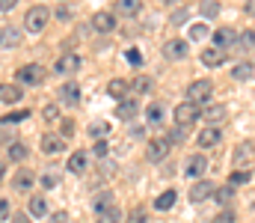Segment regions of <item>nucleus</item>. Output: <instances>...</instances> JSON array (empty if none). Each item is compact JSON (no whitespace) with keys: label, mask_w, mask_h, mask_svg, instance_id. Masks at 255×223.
<instances>
[{"label":"nucleus","mask_w":255,"mask_h":223,"mask_svg":"<svg viewBox=\"0 0 255 223\" xmlns=\"http://www.w3.org/2000/svg\"><path fill=\"white\" fill-rule=\"evenodd\" d=\"M33 185H36V176H33L30 170H18V173H15V179H12V188H15L18 194H27Z\"/></svg>","instance_id":"4be33fe9"},{"label":"nucleus","mask_w":255,"mask_h":223,"mask_svg":"<svg viewBox=\"0 0 255 223\" xmlns=\"http://www.w3.org/2000/svg\"><path fill=\"white\" fill-rule=\"evenodd\" d=\"M145 122L154 128V125H160L163 122V104H148L145 107Z\"/></svg>","instance_id":"2f4dec72"},{"label":"nucleus","mask_w":255,"mask_h":223,"mask_svg":"<svg viewBox=\"0 0 255 223\" xmlns=\"http://www.w3.org/2000/svg\"><path fill=\"white\" fill-rule=\"evenodd\" d=\"M208 33H211V30H208L205 24H193V27H190V39H193V42H202Z\"/></svg>","instance_id":"58836bf2"},{"label":"nucleus","mask_w":255,"mask_h":223,"mask_svg":"<svg viewBox=\"0 0 255 223\" xmlns=\"http://www.w3.org/2000/svg\"><path fill=\"white\" fill-rule=\"evenodd\" d=\"M95 223H122V212L116 206H110V209H104V212L95 215Z\"/></svg>","instance_id":"c756f323"},{"label":"nucleus","mask_w":255,"mask_h":223,"mask_svg":"<svg viewBox=\"0 0 255 223\" xmlns=\"http://www.w3.org/2000/svg\"><path fill=\"white\" fill-rule=\"evenodd\" d=\"M139 113V104L133 101V98H125V101H119V107H116V119H122V122H133V116Z\"/></svg>","instance_id":"5701e85b"},{"label":"nucleus","mask_w":255,"mask_h":223,"mask_svg":"<svg viewBox=\"0 0 255 223\" xmlns=\"http://www.w3.org/2000/svg\"><path fill=\"white\" fill-rule=\"evenodd\" d=\"M57 116H60V110H57L54 104H51V107H45V119H48V122H54Z\"/></svg>","instance_id":"864d4df0"},{"label":"nucleus","mask_w":255,"mask_h":223,"mask_svg":"<svg viewBox=\"0 0 255 223\" xmlns=\"http://www.w3.org/2000/svg\"><path fill=\"white\" fill-rule=\"evenodd\" d=\"M175 125L178 128H190L193 122H199V116H202V107L199 104H193V101H184V104H178L175 107Z\"/></svg>","instance_id":"7ed1b4c3"},{"label":"nucleus","mask_w":255,"mask_h":223,"mask_svg":"<svg viewBox=\"0 0 255 223\" xmlns=\"http://www.w3.org/2000/svg\"><path fill=\"white\" fill-rule=\"evenodd\" d=\"M30 215L33 218H45L48 215V200L45 197H30Z\"/></svg>","instance_id":"72a5a7b5"},{"label":"nucleus","mask_w":255,"mask_h":223,"mask_svg":"<svg viewBox=\"0 0 255 223\" xmlns=\"http://www.w3.org/2000/svg\"><path fill=\"white\" fill-rule=\"evenodd\" d=\"M15 223H30V218L27 215H15Z\"/></svg>","instance_id":"bf43d9fd"},{"label":"nucleus","mask_w":255,"mask_h":223,"mask_svg":"<svg viewBox=\"0 0 255 223\" xmlns=\"http://www.w3.org/2000/svg\"><path fill=\"white\" fill-rule=\"evenodd\" d=\"M51 223H68V215L65 212H57V215H51Z\"/></svg>","instance_id":"4d7b16f0"},{"label":"nucleus","mask_w":255,"mask_h":223,"mask_svg":"<svg viewBox=\"0 0 255 223\" xmlns=\"http://www.w3.org/2000/svg\"><path fill=\"white\" fill-rule=\"evenodd\" d=\"M211 92H214V83H211V80H193L190 86H187V101L205 104V101L211 98Z\"/></svg>","instance_id":"39448f33"},{"label":"nucleus","mask_w":255,"mask_h":223,"mask_svg":"<svg viewBox=\"0 0 255 223\" xmlns=\"http://www.w3.org/2000/svg\"><path fill=\"white\" fill-rule=\"evenodd\" d=\"M166 140H169V146H172V143H184V140H187V131H184V128H172Z\"/></svg>","instance_id":"79ce46f5"},{"label":"nucleus","mask_w":255,"mask_h":223,"mask_svg":"<svg viewBox=\"0 0 255 223\" xmlns=\"http://www.w3.org/2000/svg\"><path fill=\"white\" fill-rule=\"evenodd\" d=\"M184 21H187V9H181V12L172 15V24H184Z\"/></svg>","instance_id":"6e6d98bb"},{"label":"nucleus","mask_w":255,"mask_h":223,"mask_svg":"<svg viewBox=\"0 0 255 223\" xmlns=\"http://www.w3.org/2000/svg\"><path fill=\"white\" fill-rule=\"evenodd\" d=\"M92 30L95 33H113L116 30V15L113 12H95L92 15Z\"/></svg>","instance_id":"ddd939ff"},{"label":"nucleus","mask_w":255,"mask_h":223,"mask_svg":"<svg viewBox=\"0 0 255 223\" xmlns=\"http://www.w3.org/2000/svg\"><path fill=\"white\" fill-rule=\"evenodd\" d=\"M89 134H92L95 140H104V137L110 134V125H107V122H92V125H89Z\"/></svg>","instance_id":"c9c22d12"},{"label":"nucleus","mask_w":255,"mask_h":223,"mask_svg":"<svg viewBox=\"0 0 255 223\" xmlns=\"http://www.w3.org/2000/svg\"><path fill=\"white\" fill-rule=\"evenodd\" d=\"M128 223H148V215H145V209H133V212L128 215Z\"/></svg>","instance_id":"37998d69"},{"label":"nucleus","mask_w":255,"mask_h":223,"mask_svg":"<svg viewBox=\"0 0 255 223\" xmlns=\"http://www.w3.org/2000/svg\"><path fill=\"white\" fill-rule=\"evenodd\" d=\"M48 21H51V9H48V6H42V3H36V6H30V9H27L24 27H27V33H42V30L48 27Z\"/></svg>","instance_id":"f257e3e1"},{"label":"nucleus","mask_w":255,"mask_h":223,"mask_svg":"<svg viewBox=\"0 0 255 223\" xmlns=\"http://www.w3.org/2000/svg\"><path fill=\"white\" fill-rule=\"evenodd\" d=\"M238 42L247 48V51H255V30H247V33H238Z\"/></svg>","instance_id":"e433bc0d"},{"label":"nucleus","mask_w":255,"mask_h":223,"mask_svg":"<svg viewBox=\"0 0 255 223\" xmlns=\"http://www.w3.org/2000/svg\"><path fill=\"white\" fill-rule=\"evenodd\" d=\"M92 152H95V158H101V161H104V158H107V140H98Z\"/></svg>","instance_id":"09e8293b"},{"label":"nucleus","mask_w":255,"mask_h":223,"mask_svg":"<svg viewBox=\"0 0 255 223\" xmlns=\"http://www.w3.org/2000/svg\"><path fill=\"white\" fill-rule=\"evenodd\" d=\"M21 45V30L18 27H0V48L3 51H12Z\"/></svg>","instance_id":"f3484780"},{"label":"nucleus","mask_w":255,"mask_h":223,"mask_svg":"<svg viewBox=\"0 0 255 223\" xmlns=\"http://www.w3.org/2000/svg\"><path fill=\"white\" fill-rule=\"evenodd\" d=\"M205 173H208V158L205 155H190L187 161H184V176L187 179H205Z\"/></svg>","instance_id":"0eeeda50"},{"label":"nucleus","mask_w":255,"mask_h":223,"mask_svg":"<svg viewBox=\"0 0 255 223\" xmlns=\"http://www.w3.org/2000/svg\"><path fill=\"white\" fill-rule=\"evenodd\" d=\"M211 36H214V48H220V51H229L238 42V30H232V27H220Z\"/></svg>","instance_id":"9d476101"},{"label":"nucleus","mask_w":255,"mask_h":223,"mask_svg":"<svg viewBox=\"0 0 255 223\" xmlns=\"http://www.w3.org/2000/svg\"><path fill=\"white\" fill-rule=\"evenodd\" d=\"M15 143V128H0V146Z\"/></svg>","instance_id":"c03bdc74"},{"label":"nucleus","mask_w":255,"mask_h":223,"mask_svg":"<svg viewBox=\"0 0 255 223\" xmlns=\"http://www.w3.org/2000/svg\"><path fill=\"white\" fill-rule=\"evenodd\" d=\"M187 54H190V45H187L184 39H169V42L163 45V57H166V60H175V63H178V60H184Z\"/></svg>","instance_id":"1a4fd4ad"},{"label":"nucleus","mask_w":255,"mask_h":223,"mask_svg":"<svg viewBox=\"0 0 255 223\" xmlns=\"http://www.w3.org/2000/svg\"><path fill=\"white\" fill-rule=\"evenodd\" d=\"M214 182H208V179H196V185L190 188V200L193 203H205V200H211L214 197Z\"/></svg>","instance_id":"f8f14e48"},{"label":"nucleus","mask_w":255,"mask_h":223,"mask_svg":"<svg viewBox=\"0 0 255 223\" xmlns=\"http://www.w3.org/2000/svg\"><path fill=\"white\" fill-rule=\"evenodd\" d=\"M116 170H119V167H116L113 161H110V164H107V161H101V176H104V179H113V173H116Z\"/></svg>","instance_id":"49530a36"},{"label":"nucleus","mask_w":255,"mask_h":223,"mask_svg":"<svg viewBox=\"0 0 255 223\" xmlns=\"http://www.w3.org/2000/svg\"><path fill=\"white\" fill-rule=\"evenodd\" d=\"M166 155H169V140H166V137H154V140H148V152H145V158H148L151 164L163 161Z\"/></svg>","instance_id":"9b49d317"},{"label":"nucleus","mask_w":255,"mask_h":223,"mask_svg":"<svg viewBox=\"0 0 255 223\" xmlns=\"http://www.w3.org/2000/svg\"><path fill=\"white\" fill-rule=\"evenodd\" d=\"M107 92L113 95V98H119V101H125L128 92H130V80H122V77H116V80H110L107 83Z\"/></svg>","instance_id":"b1692460"},{"label":"nucleus","mask_w":255,"mask_h":223,"mask_svg":"<svg viewBox=\"0 0 255 223\" xmlns=\"http://www.w3.org/2000/svg\"><path fill=\"white\" fill-rule=\"evenodd\" d=\"M110 206H116V203H113V194H110V191H101V194H98V197L92 200V209H95V215H98V212H104V209H110Z\"/></svg>","instance_id":"473e14b6"},{"label":"nucleus","mask_w":255,"mask_h":223,"mask_svg":"<svg viewBox=\"0 0 255 223\" xmlns=\"http://www.w3.org/2000/svg\"><path fill=\"white\" fill-rule=\"evenodd\" d=\"M80 66H83V57H80V54H63V57L54 63V72L60 74V77H65V74L80 72Z\"/></svg>","instance_id":"423d86ee"},{"label":"nucleus","mask_w":255,"mask_h":223,"mask_svg":"<svg viewBox=\"0 0 255 223\" xmlns=\"http://www.w3.org/2000/svg\"><path fill=\"white\" fill-rule=\"evenodd\" d=\"M116 12L113 15H122V18H136L139 12H142V0H116V6H113Z\"/></svg>","instance_id":"dca6fc26"},{"label":"nucleus","mask_w":255,"mask_h":223,"mask_svg":"<svg viewBox=\"0 0 255 223\" xmlns=\"http://www.w3.org/2000/svg\"><path fill=\"white\" fill-rule=\"evenodd\" d=\"M86 167H89V158H86V152H71V158H68L65 170H68L71 176H83V173H86Z\"/></svg>","instance_id":"6ab92c4d"},{"label":"nucleus","mask_w":255,"mask_h":223,"mask_svg":"<svg viewBox=\"0 0 255 223\" xmlns=\"http://www.w3.org/2000/svg\"><path fill=\"white\" fill-rule=\"evenodd\" d=\"M214 223H235V212H220L214 218Z\"/></svg>","instance_id":"3c124183"},{"label":"nucleus","mask_w":255,"mask_h":223,"mask_svg":"<svg viewBox=\"0 0 255 223\" xmlns=\"http://www.w3.org/2000/svg\"><path fill=\"white\" fill-rule=\"evenodd\" d=\"M18 6V0H0V12H12Z\"/></svg>","instance_id":"5fc2aeb1"},{"label":"nucleus","mask_w":255,"mask_h":223,"mask_svg":"<svg viewBox=\"0 0 255 223\" xmlns=\"http://www.w3.org/2000/svg\"><path fill=\"white\" fill-rule=\"evenodd\" d=\"M45 77H48V69L39 66V63H27V66H21V69L15 72V80L24 83V86H42Z\"/></svg>","instance_id":"f03ea898"},{"label":"nucleus","mask_w":255,"mask_h":223,"mask_svg":"<svg viewBox=\"0 0 255 223\" xmlns=\"http://www.w3.org/2000/svg\"><path fill=\"white\" fill-rule=\"evenodd\" d=\"M3 176H6V164L0 161V182H3Z\"/></svg>","instance_id":"052dcab7"},{"label":"nucleus","mask_w":255,"mask_h":223,"mask_svg":"<svg viewBox=\"0 0 255 223\" xmlns=\"http://www.w3.org/2000/svg\"><path fill=\"white\" fill-rule=\"evenodd\" d=\"M220 140H223V131H220V128H202L199 137H196V143L202 149H214Z\"/></svg>","instance_id":"aec40b11"},{"label":"nucleus","mask_w":255,"mask_h":223,"mask_svg":"<svg viewBox=\"0 0 255 223\" xmlns=\"http://www.w3.org/2000/svg\"><path fill=\"white\" fill-rule=\"evenodd\" d=\"M130 89H133V92H148V89H151V77H145V74L136 77V80L130 83Z\"/></svg>","instance_id":"4c0bfd02"},{"label":"nucleus","mask_w":255,"mask_h":223,"mask_svg":"<svg viewBox=\"0 0 255 223\" xmlns=\"http://www.w3.org/2000/svg\"><path fill=\"white\" fill-rule=\"evenodd\" d=\"M253 63H238L235 69H232V80H238V83H247V80H253Z\"/></svg>","instance_id":"bb28decb"},{"label":"nucleus","mask_w":255,"mask_h":223,"mask_svg":"<svg viewBox=\"0 0 255 223\" xmlns=\"http://www.w3.org/2000/svg\"><path fill=\"white\" fill-rule=\"evenodd\" d=\"M199 119H205V122H211V125H220V122H226L229 119V107L226 104H220V101H205V107H202V116Z\"/></svg>","instance_id":"20e7f679"},{"label":"nucleus","mask_w":255,"mask_h":223,"mask_svg":"<svg viewBox=\"0 0 255 223\" xmlns=\"http://www.w3.org/2000/svg\"><path fill=\"white\" fill-rule=\"evenodd\" d=\"M24 119H30V110H12V113L0 116V125H18V122H24Z\"/></svg>","instance_id":"f704fd0d"},{"label":"nucleus","mask_w":255,"mask_h":223,"mask_svg":"<svg viewBox=\"0 0 255 223\" xmlns=\"http://www.w3.org/2000/svg\"><path fill=\"white\" fill-rule=\"evenodd\" d=\"M244 12H250V15H255V0H247V6H244Z\"/></svg>","instance_id":"13d9d810"},{"label":"nucleus","mask_w":255,"mask_h":223,"mask_svg":"<svg viewBox=\"0 0 255 223\" xmlns=\"http://www.w3.org/2000/svg\"><path fill=\"white\" fill-rule=\"evenodd\" d=\"M199 12H202V18H217L220 12H223V6H220V0H202V6H199Z\"/></svg>","instance_id":"7c9ffc66"},{"label":"nucleus","mask_w":255,"mask_h":223,"mask_svg":"<svg viewBox=\"0 0 255 223\" xmlns=\"http://www.w3.org/2000/svg\"><path fill=\"white\" fill-rule=\"evenodd\" d=\"M211 200H214L217 206H223V209H226V206H229V203L235 200V188H232V185H223V188H214V197H211Z\"/></svg>","instance_id":"393cba45"},{"label":"nucleus","mask_w":255,"mask_h":223,"mask_svg":"<svg viewBox=\"0 0 255 223\" xmlns=\"http://www.w3.org/2000/svg\"><path fill=\"white\" fill-rule=\"evenodd\" d=\"M125 60L130 63V66H133V69H139V66H142V54H139L136 48H130V51H125Z\"/></svg>","instance_id":"a19ab883"},{"label":"nucleus","mask_w":255,"mask_h":223,"mask_svg":"<svg viewBox=\"0 0 255 223\" xmlns=\"http://www.w3.org/2000/svg\"><path fill=\"white\" fill-rule=\"evenodd\" d=\"M175 200H178V194H175V191H163V194L154 200V209H157V212H169V209L175 206Z\"/></svg>","instance_id":"c85d7f7f"},{"label":"nucleus","mask_w":255,"mask_h":223,"mask_svg":"<svg viewBox=\"0 0 255 223\" xmlns=\"http://www.w3.org/2000/svg\"><path fill=\"white\" fill-rule=\"evenodd\" d=\"M6 155H9V161L21 164V161H27V158H30V149L24 146V143H18V140H15V143H9V146H6Z\"/></svg>","instance_id":"a878e982"},{"label":"nucleus","mask_w":255,"mask_h":223,"mask_svg":"<svg viewBox=\"0 0 255 223\" xmlns=\"http://www.w3.org/2000/svg\"><path fill=\"white\" fill-rule=\"evenodd\" d=\"M128 134H130V140H139V137H145V128L142 125H130Z\"/></svg>","instance_id":"8fccbe9b"},{"label":"nucleus","mask_w":255,"mask_h":223,"mask_svg":"<svg viewBox=\"0 0 255 223\" xmlns=\"http://www.w3.org/2000/svg\"><path fill=\"white\" fill-rule=\"evenodd\" d=\"M12 215V206H9V200H0V223L6 221Z\"/></svg>","instance_id":"603ef678"},{"label":"nucleus","mask_w":255,"mask_h":223,"mask_svg":"<svg viewBox=\"0 0 255 223\" xmlns=\"http://www.w3.org/2000/svg\"><path fill=\"white\" fill-rule=\"evenodd\" d=\"M253 158H255L253 143H238L235 155H232V164H235V170H244V167H253Z\"/></svg>","instance_id":"6e6552de"},{"label":"nucleus","mask_w":255,"mask_h":223,"mask_svg":"<svg viewBox=\"0 0 255 223\" xmlns=\"http://www.w3.org/2000/svg\"><path fill=\"white\" fill-rule=\"evenodd\" d=\"M60 101L68 104V107H77L80 104V86L74 83V80H65L63 89H60Z\"/></svg>","instance_id":"a211bd4d"},{"label":"nucleus","mask_w":255,"mask_h":223,"mask_svg":"<svg viewBox=\"0 0 255 223\" xmlns=\"http://www.w3.org/2000/svg\"><path fill=\"white\" fill-rule=\"evenodd\" d=\"M24 98V86L21 83H0V101L3 104H18Z\"/></svg>","instance_id":"2eb2a0df"},{"label":"nucleus","mask_w":255,"mask_h":223,"mask_svg":"<svg viewBox=\"0 0 255 223\" xmlns=\"http://www.w3.org/2000/svg\"><path fill=\"white\" fill-rule=\"evenodd\" d=\"M247 182H253V167L232 170V176H229V185H232V188H238V185H247Z\"/></svg>","instance_id":"cd10ccee"},{"label":"nucleus","mask_w":255,"mask_h":223,"mask_svg":"<svg viewBox=\"0 0 255 223\" xmlns=\"http://www.w3.org/2000/svg\"><path fill=\"white\" fill-rule=\"evenodd\" d=\"M74 131H77V128H74V122H71V119H63V122H60V137H63V140L74 137Z\"/></svg>","instance_id":"ea45409f"},{"label":"nucleus","mask_w":255,"mask_h":223,"mask_svg":"<svg viewBox=\"0 0 255 223\" xmlns=\"http://www.w3.org/2000/svg\"><path fill=\"white\" fill-rule=\"evenodd\" d=\"M42 152H45V155H63L65 140L60 134H45V137H42Z\"/></svg>","instance_id":"412c9836"},{"label":"nucleus","mask_w":255,"mask_h":223,"mask_svg":"<svg viewBox=\"0 0 255 223\" xmlns=\"http://www.w3.org/2000/svg\"><path fill=\"white\" fill-rule=\"evenodd\" d=\"M54 18H57V21H71V6H60V9H57V12H54Z\"/></svg>","instance_id":"de8ad7c7"},{"label":"nucleus","mask_w":255,"mask_h":223,"mask_svg":"<svg viewBox=\"0 0 255 223\" xmlns=\"http://www.w3.org/2000/svg\"><path fill=\"white\" fill-rule=\"evenodd\" d=\"M42 185H45V188H57V185H60V173H45V176H42Z\"/></svg>","instance_id":"a18cd8bd"},{"label":"nucleus","mask_w":255,"mask_h":223,"mask_svg":"<svg viewBox=\"0 0 255 223\" xmlns=\"http://www.w3.org/2000/svg\"><path fill=\"white\" fill-rule=\"evenodd\" d=\"M199 60H202V66H208V69H220L223 63H226V51H220V48H202V54H199Z\"/></svg>","instance_id":"4468645a"}]
</instances>
